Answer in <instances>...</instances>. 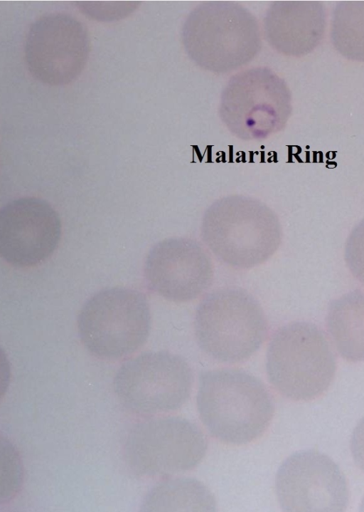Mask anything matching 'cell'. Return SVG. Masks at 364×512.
Here are the masks:
<instances>
[{
    "mask_svg": "<svg viewBox=\"0 0 364 512\" xmlns=\"http://www.w3.org/2000/svg\"><path fill=\"white\" fill-rule=\"evenodd\" d=\"M363 293L356 290L332 301L326 315L328 333L346 360H363Z\"/></svg>",
    "mask_w": 364,
    "mask_h": 512,
    "instance_id": "cell-12",
    "label": "cell"
},
{
    "mask_svg": "<svg viewBox=\"0 0 364 512\" xmlns=\"http://www.w3.org/2000/svg\"><path fill=\"white\" fill-rule=\"evenodd\" d=\"M23 482L21 458L14 446L0 434V504L12 500Z\"/></svg>",
    "mask_w": 364,
    "mask_h": 512,
    "instance_id": "cell-14",
    "label": "cell"
},
{
    "mask_svg": "<svg viewBox=\"0 0 364 512\" xmlns=\"http://www.w3.org/2000/svg\"><path fill=\"white\" fill-rule=\"evenodd\" d=\"M144 278L156 295L184 303L198 298L209 288L213 267L209 255L198 241L169 238L156 244L147 254Z\"/></svg>",
    "mask_w": 364,
    "mask_h": 512,
    "instance_id": "cell-8",
    "label": "cell"
},
{
    "mask_svg": "<svg viewBox=\"0 0 364 512\" xmlns=\"http://www.w3.org/2000/svg\"><path fill=\"white\" fill-rule=\"evenodd\" d=\"M275 489L284 511L341 512L349 501L340 467L316 450L296 451L286 459L277 472Z\"/></svg>",
    "mask_w": 364,
    "mask_h": 512,
    "instance_id": "cell-7",
    "label": "cell"
},
{
    "mask_svg": "<svg viewBox=\"0 0 364 512\" xmlns=\"http://www.w3.org/2000/svg\"><path fill=\"white\" fill-rule=\"evenodd\" d=\"M216 500L200 481L171 476L154 485L146 494L141 508L146 511H213Z\"/></svg>",
    "mask_w": 364,
    "mask_h": 512,
    "instance_id": "cell-13",
    "label": "cell"
},
{
    "mask_svg": "<svg viewBox=\"0 0 364 512\" xmlns=\"http://www.w3.org/2000/svg\"><path fill=\"white\" fill-rule=\"evenodd\" d=\"M194 375L179 355L146 351L124 361L113 380L114 394L129 412L144 417L178 411L192 393Z\"/></svg>",
    "mask_w": 364,
    "mask_h": 512,
    "instance_id": "cell-6",
    "label": "cell"
},
{
    "mask_svg": "<svg viewBox=\"0 0 364 512\" xmlns=\"http://www.w3.org/2000/svg\"><path fill=\"white\" fill-rule=\"evenodd\" d=\"M149 301L141 291L127 287L98 291L82 305L77 317L80 340L93 356L118 360L140 349L150 331Z\"/></svg>",
    "mask_w": 364,
    "mask_h": 512,
    "instance_id": "cell-5",
    "label": "cell"
},
{
    "mask_svg": "<svg viewBox=\"0 0 364 512\" xmlns=\"http://www.w3.org/2000/svg\"><path fill=\"white\" fill-rule=\"evenodd\" d=\"M207 449V437L196 423L161 414L132 424L124 439L122 458L134 476L161 479L195 469Z\"/></svg>",
    "mask_w": 364,
    "mask_h": 512,
    "instance_id": "cell-4",
    "label": "cell"
},
{
    "mask_svg": "<svg viewBox=\"0 0 364 512\" xmlns=\"http://www.w3.org/2000/svg\"><path fill=\"white\" fill-rule=\"evenodd\" d=\"M199 418L215 439L242 445L259 438L274 413V398L257 377L240 368L203 372L196 395Z\"/></svg>",
    "mask_w": 364,
    "mask_h": 512,
    "instance_id": "cell-1",
    "label": "cell"
},
{
    "mask_svg": "<svg viewBox=\"0 0 364 512\" xmlns=\"http://www.w3.org/2000/svg\"><path fill=\"white\" fill-rule=\"evenodd\" d=\"M11 378V367L8 357L0 347V401L5 395Z\"/></svg>",
    "mask_w": 364,
    "mask_h": 512,
    "instance_id": "cell-15",
    "label": "cell"
},
{
    "mask_svg": "<svg viewBox=\"0 0 364 512\" xmlns=\"http://www.w3.org/2000/svg\"><path fill=\"white\" fill-rule=\"evenodd\" d=\"M203 241L222 261L233 267L248 268L268 259L278 248L281 237L272 223L230 224L205 215Z\"/></svg>",
    "mask_w": 364,
    "mask_h": 512,
    "instance_id": "cell-11",
    "label": "cell"
},
{
    "mask_svg": "<svg viewBox=\"0 0 364 512\" xmlns=\"http://www.w3.org/2000/svg\"><path fill=\"white\" fill-rule=\"evenodd\" d=\"M194 331L204 353L218 362L232 364L259 349L269 325L260 303L250 293L225 287L210 293L199 303Z\"/></svg>",
    "mask_w": 364,
    "mask_h": 512,
    "instance_id": "cell-3",
    "label": "cell"
},
{
    "mask_svg": "<svg viewBox=\"0 0 364 512\" xmlns=\"http://www.w3.org/2000/svg\"><path fill=\"white\" fill-rule=\"evenodd\" d=\"M83 29L73 17L52 13L35 21L28 32L25 60L30 73L49 85L72 81L85 56Z\"/></svg>",
    "mask_w": 364,
    "mask_h": 512,
    "instance_id": "cell-9",
    "label": "cell"
},
{
    "mask_svg": "<svg viewBox=\"0 0 364 512\" xmlns=\"http://www.w3.org/2000/svg\"><path fill=\"white\" fill-rule=\"evenodd\" d=\"M256 124V122L253 119H248L246 120V125L248 127H252Z\"/></svg>",
    "mask_w": 364,
    "mask_h": 512,
    "instance_id": "cell-16",
    "label": "cell"
},
{
    "mask_svg": "<svg viewBox=\"0 0 364 512\" xmlns=\"http://www.w3.org/2000/svg\"><path fill=\"white\" fill-rule=\"evenodd\" d=\"M269 382L282 396L308 401L329 387L336 357L324 331L306 321L287 323L272 335L266 354Z\"/></svg>",
    "mask_w": 364,
    "mask_h": 512,
    "instance_id": "cell-2",
    "label": "cell"
},
{
    "mask_svg": "<svg viewBox=\"0 0 364 512\" xmlns=\"http://www.w3.org/2000/svg\"><path fill=\"white\" fill-rule=\"evenodd\" d=\"M60 236L59 216L43 199L20 198L0 210V256L12 265L43 261L55 250Z\"/></svg>",
    "mask_w": 364,
    "mask_h": 512,
    "instance_id": "cell-10",
    "label": "cell"
}]
</instances>
